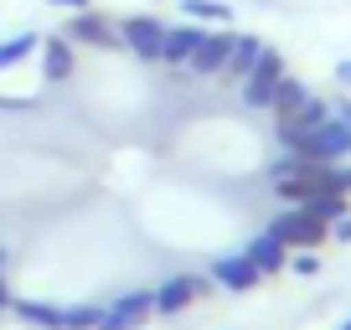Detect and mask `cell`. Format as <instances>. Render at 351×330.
Wrapping results in <instances>:
<instances>
[{
    "instance_id": "obj_17",
    "label": "cell",
    "mask_w": 351,
    "mask_h": 330,
    "mask_svg": "<svg viewBox=\"0 0 351 330\" xmlns=\"http://www.w3.org/2000/svg\"><path fill=\"white\" fill-rule=\"evenodd\" d=\"M181 11H186V21H212V26H228L232 21V16H238V11H232V5H228V0H181Z\"/></svg>"
},
{
    "instance_id": "obj_8",
    "label": "cell",
    "mask_w": 351,
    "mask_h": 330,
    "mask_svg": "<svg viewBox=\"0 0 351 330\" xmlns=\"http://www.w3.org/2000/svg\"><path fill=\"white\" fill-rule=\"evenodd\" d=\"M207 279H212V284H222V289H232V294H248L263 274L243 253H217V258H212V268H207Z\"/></svg>"
},
{
    "instance_id": "obj_13",
    "label": "cell",
    "mask_w": 351,
    "mask_h": 330,
    "mask_svg": "<svg viewBox=\"0 0 351 330\" xmlns=\"http://www.w3.org/2000/svg\"><path fill=\"white\" fill-rule=\"evenodd\" d=\"M11 309L32 330H62V305H52V299H11Z\"/></svg>"
},
{
    "instance_id": "obj_22",
    "label": "cell",
    "mask_w": 351,
    "mask_h": 330,
    "mask_svg": "<svg viewBox=\"0 0 351 330\" xmlns=\"http://www.w3.org/2000/svg\"><path fill=\"white\" fill-rule=\"evenodd\" d=\"M62 330H99V305H88V299L62 305Z\"/></svg>"
},
{
    "instance_id": "obj_25",
    "label": "cell",
    "mask_w": 351,
    "mask_h": 330,
    "mask_svg": "<svg viewBox=\"0 0 351 330\" xmlns=\"http://www.w3.org/2000/svg\"><path fill=\"white\" fill-rule=\"evenodd\" d=\"M326 238H330V242H351V212L330 222V227H326Z\"/></svg>"
},
{
    "instance_id": "obj_10",
    "label": "cell",
    "mask_w": 351,
    "mask_h": 330,
    "mask_svg": "<svg viewBox=\"0 0 351 330\" xmlns=\"http://www.w3.org/2000/svg\"><path fill=\"white\" fill-rule=\"evenodd\" d=\"M197 42H202V26H197V21L165 26V36H160V62H165V67H191Z\"/></svg>"
},
{
    "instance_id": "obj_24",
    "label": "cell",
    "mask_w": 351,
    "mask_h": 330,
    "mask_svg": "<svg viewBox=\"0 0 351 330\" xmlns=\"http://www.w3.org/2000/svg\"><path fill=\"white\" fill-rule=\"evenodd\" d=\"M295 119L305 124V129H315V124H326V119H330V103H326V99H315V93H310V99H305V109H300Z\"/></svg>"
},
{
    "instance_id": "obj_21",
    "label": "cell",
    "mask_w": 351,
    "mask_h": 330,
    "mask_svg": "<svg viewBox=\"0 0 351 330\" xmlns=\"http://www.w3.org/2000/svg\"><path fill=\"white\" fill-rule=\"evenodd\" d=\"M305 155H289V150H279L274 155V165H269V186H285V181H295V176H305Z\"/></svg>"
},
{
    "instance_id": "obj_20",
    "label": "cell",
    "mask_w": 351,
    "mask_h": 330,
    "mask_svg": "<svg viewBox=\"0 0 351 330\" xmlns=\"http://www.w3.org/2000/svg\"><path fill=\"white\" fill-rule=\"evenodd\" d=\"M274 140H279V150H289V155H305L310 129L295 119V114H285V119H279V129H274Z\"/></svg>"
},
{
    "instance_id": "obj_14",
    "label": "cell",
    "mask_w": 351,
    "mask_h": 330,
    "mask_svg": "<svg viewBox=\"0 0 351 330\" xmlns=\"http://www.w3.org/2000/svg\"><path fill=\"white\" fill-rule=\"evenodd\" d=\"M258 52H263L258 36H238V31H232V52H228V67H222V77L243 83V77L253 73V62H258Z\"/></svg>"
},
{
    "instance_id": "obj_11",
    "label": "cell",
    "mask_w": 351,
    "mask_h": 330,
    "mask_svg": "<svg viewBox=\"0 0 351 330\" xmlns=\"http://www.w3.org/2000/svg\"><path fill=\"white\" fill-rule=\"evenodd\" d=\"M243 258H248L258 274H279V268H285V258H289V248H285V242H279L269 227H263V232H253V238H248Z\"/></svg>"
},
{
    "instance_id": "obj_6",
    "label": "cell",
    "mask_w": 351,
    "mask_h": 330,
    "mask_svg": "<svg viewBox=\"0 0 351 330\" xmlns=\"http://www.w3.org/2000/svg\"><path fill=\"white\" fill-rule=\"evenodd\" d=\"M212 289V279H197V274H171L160 289H150L155 299V315H181V309H191L202 294Z\"/></svg>"
},
{
    "instance_id": "obj_29",
    "label": "cell",
    "mask_w": 351,
    "mask_h": 330,
    "mask_svg": "<svg viewBox=\"0 0 351 330\" xmlns=\"http://www.w3.org/2000/svg\"><path fill=\"white\" fill-rule=\"evenodd\" d=\"M11 299H16V294H11V284H5V279H0V315H5V309H11Z\"/></svg>"
},
{
    "instance_id": "obj_30",
    "label": "cell",
    "mask_w": 351,
    "mask_h": 330,
    "mask_svg": "<svg viewBox=\"0 0 351 330\" xmlns=\"http://www.w3.org/2000/svg\"><path fill=\"white\" fill-rule=\"evenodd\" d=\"M5 258H11V253H5V248H0V268H5Z\"/></svg>"
},
{
    "instance_id": "obj_15",
    "label": "cell",
    "mask_w": 351,
    "mask_h": 330,
    "mask_svg": "<svg viewBox=\"0 0 351 330\" xmlns=\"http://www.w3.org/2000/svg\"><path fill=\"white\" fill-rule=\"evenodd\" d=\"M310 186H315V191H330V196H351V160L310 165Z\"/></svg>"
},
{
    "instance_id": "obj_9",
    "label": "cell",
    "mask_w": 351,
    "mask_h": 330,
    "mask_svg": "<svg viewBox=\"0 0 351 330\" xmlns=\"http://www.w3.org/2000/svg\"><path fill=\"white\" fill-rule=\"evenodd\" d=\"M228 52H232V31H228V26H217V31H202L197 57H191V73H197V77H217L222 67H228Z\"/></svg>"
},
{
    "instance_id": "obj_12",
    "label": "cell",
    "mask_w": 351,
    "mask_h": 330,
    "mask_svg": "<svg viewBox=\"0 0 351 330\" xmlns=\"http://www.w3.org/2000/svg\"><path fill=\"white\" fill-rule=\"evenodd\" d=\"M73 67H77L73 42H67V36H47V42H42V77H47V83H67Z\"/></svg>"
},
{
    "instance_id": "obj_31",
    "label": "cell",
    "mask_w": 351,
    "mask_h": 330,
    "mask_svg": "<svg viewBox=\"0 0 351 330\" xmlns=\"http://www.w3.org/2000/svg\"><path fill=\"white\" fill-rule=\"evenodd\" d=\"M341 330H351V320H341Z\"/></svg>"
},
{
    "instance_id": "obj_23",
    "label": "cell",
    "mask_w": 351,
    "mask_h": 330,
    "mask_svg": "<svg viewBox=\"0 0 351 330\" xmlns=\"http://www.w3.org/2000/svg\"><path fill=\"white\" fill-rule=\"evenodd\" d=\"M285 268H289V274H300V279H310V274H320V258H315V248H289Z\"/></svg>"
},
{
    "instance_id": "obj_5",
    "label": "cell",
    "mask_w": 351,
    "mask_h": 330,
    "mask_svg": "<svg viewBox=\"0 0 351 330\" xmlns=\"http://www.w3.org/2000/svg\"><path fill=\"white\" fill-rule=\"evenodd\" d=\"M305 160L310 165H336V160H351V134H346V124L330 114L326 124H315L310 129V140H305Z\"/></svg>"
},
{
    "instance_id": "obj_16",
    "label": "cell",
    "mask_w": 351,
    "mask_h": 330,
    "mask_svg": "<svg viewBox=\"0 0 351 330\" xmlns=\"http://www.w3.org/2000/svg\"><path fill=\"white\" fill-rule=\"evenodd\" d=\"M305 99H310V83H305V77H279V88H274V103H269V109H274L279 114V119H285V114H300V109H305Z\"/></svg>"
},
{
    "instance_id": "obj_26",
    "label": "cell",
    "mask_w": 351,
    "mask_h": 330,
    "mask_svg": "<svg viewBox=\"0 0 351 330\" xmlns=\"http://www.w3.org/2000/svg\"><path fill=\"white\" fill-rule=\"evenodd\" d=\"M330 114H336L341 124H346V134H351V99L341 93V99H330Z\"/></svg>"
},
{
    "instance_id": "obj_3",
    "label": "cell",
    "mask_w": 351,
    "mask_h": 330,
    "mask_svg": "<svg viewBox=\"0 0 351 330\" xmlns=\"http://www.w3.org/2000/svg\"><path fill=\"white\" fill-rule=\"evenodd\" d=\"M114 31H119V47H124V52H134L140 62H160V36H165V26L155 21V16H124V21H114Z\"/></svg>"
},
{
    "instance_id": "obj_4",
    "label": "cell",
    "mask_w": 351,
    "mask_h": 330,
    "mask_svg": "<svg viewBox=\"0 0 351 330\" xmlns=\"http://www.w3.org/2000/svg\"><path fill=\"white\" fill-rule=\"evenodd\" d=\"M269 232H274L285 248H320V242H326V222H315L305 207H285L269 222Z\"/></svg>"
},
{
    "instance_id": "obj_28",
    "label": "cell",
    "mask_w": 351,
    "mask_h": 330,
    "mask_svg": "<svg viewBox=\"0 0 351 330\" xmlns=\"http://www.w3.org/2000/svg\"><path fill=\"white\" fill-rule=\"evenodd\" d=\"M336 83H346V88H351V57H346V62H336Z\"/></svg>"
},
{
    "instance_id": "obj_27",
    "label": "cell",
    "mask_w": 351,
    "mask_h": 330,
    "mask_svg": "<svg viewBox=\"0 0 351 330\" xmlns=\"http://www.w3.org/2000/svg\"><path fill=\"white\" fill-rule=\"evenodd\" d=\"M47 5H57V11H88V0H47Z\"/></svg>"
},
{
    "instance_id": "obj_19",
    "label": "cell",
    "mask_w": 351,
    "mask_h": 330,
    "mask_svg": "<svg viewBox=\"0 0 351 330\" xmlns=\"http://www.w3.org/2000/svg\"><path fill=\"white\" fill-rule=\"evenodd\" d=\"M300 207H305L315 222H326V227H330L336 217H346V212H351V207H346V196H330V191H315V196H305Z\"/></svg>"
},
{
    "instance_id": "obj_1",
    "label": "cell",
    "mask_w": 351,
    "mask_h": 330,
    "mask_svg": "<svg viewBox=\"0 0 351 330\" xmlns=\"http://www.w3.org/2000/svg\"><path fill=\"white\" fill-rule=\"evenodd\" d=\"M279 77H285V57H279L274 47L263 42V52H258V62H253V73L238 83V103H243V109H269V103H274Z\"/></svg>"
},
{
    "instance_id": "obj_2",
    "label": "cell",
    "mask_w": 351,
    "mask_h": 330,
    "mask_svg": "<svg viewBox=\"0 0 351 330\" xmlns=\"http://www.w3.org/2000/svg\"><path fill=\"white\" fill-rule=\"evenodd\" d=\"M150 315H155L150 289H119L114 299L99 305V330H140Z\"/></svg>"
},
{
    "instance_id": "obj_7",
    "label": "cell",
    "mask_w": 351,
    "mask_h": 330,
    "mask_svg": "<svg viewBox=\"0 0 351 330\" xmlns=\"http://www.w3.org/2000/svg\"><path fill=\"white\" fill-rule=\"evenodd\" d=\"M62 36L73 47H104V52H119V31H114V21H104L99 11H73V21H67Z\"/></svg>"
},
{
    "instance_id": "obj_18",
    "label": "cell",
    "mask_w": 351,
    "mask_h": 330,
    "mask_svg": "<svg viewBox=\"0 0 351 330\" xmlns=\"http://www.w3.org/2000/svg\"><path fill=\"white\" fill-rule=\"evenodd\" d=\"M36 47H42V36H36V31H16V36H5V42H0V73H5V67H16V62H26Z\"/></svg>"
}]
</instances>
